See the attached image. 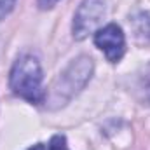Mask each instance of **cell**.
<instances>
[{
    "instance_id": "9c48e42d",
    "label": "cell",
    "mask_w": 150,
    "mask_h": 150,
    "mask_svg": "<svg viewBox=\"0 0 150 150\" xmlns=\"http://www.w3.org/2000/svg\"><path fill=\"white\" fill-rule=\"evenodd\" d=\"M38 5H40V9H51V7H54L59 0H37Z\"/></svg>"
},
{
    "instance_id": "6da1fadb",
    "label": "cell",
    "mask_w": 150,
    "mask_h": 150,
    "mask_svg": "<svg viewBox=\"0 0 150 150\" xmlns=\"http://www.w3.org/2000/svg\"><path fill=\"white\" fill-rule=\"evenodd\" d=\"M93 70L94 65L89 56H79L77 59H74L58 75V79L51 86V91L45 94L47 107L59 108L67 105L77 93H80L87 86V82L93 77Z\"/></svg>"
},
{
    "instance_id": "52a82bcc",
    "label": "cell",
    "mask_w": 150,
    "mask_h": 150,
    "mask_svg": "<svg viewBox=\"0 0 150 150\" xmlns=\"http://www.w3.org/2000/svg\"><path fill=\"white\" fill-rule=\"evenodd\" d=\"M47 150H68V145H67V138L63 134H56L51 138L49 145H47Z\"/></svg>"
},
{
    "instance_id": "3957f363",
    "label": "cell",
    "mask_w": 150,
    "mask_h": 150,
    "mask_svg": "<svg viewBox=\"0 0 150 150\" xmlns=\"http://www.w3.org/2000/svg\"><path fill=\"white\" fill-rule=\"evenodd\" d=\"M103 18H105L103 0H84L74 16V25H72L74 37L77 40H84L98 28Z\"/></svg>"
},
{
    "instance_id": "5b68a950",
    "label": "cell",
    "mask_w": 150,
    "mask_h": 150,
    "mask_svg": "<svg viewBox=\"0 0 150 150\" xmlns=\"http://www.w3.org/2000/svg\"><path fill=\"white\" fill-rule=\"evenodd\" d=\"M131 26L134 32V38L143 44L149 45L150 44V12L140 11L131 18Z\"/></svg>"
},
{
    "instance_id": "30bf717a",
    "label": "cell",
    "mask_w": 150,
    "mask_h": 150,
    "mask_svg": "<svg viewBox=\"0 0 150 150\" xmlns=\"http://www.w3.org/2000/svg\"><path fill=\"white\" fill-rule=\"evenodd\" d=\"M26 150H47V149H45L44 143H37V145H32L30 149H26Z\"/></svg>"
},
{
    "instance_id": "ba28073f",
    "label": "cell",
    "mask_w": 150,
    "mask_h": 150,
    "mask_svg": "<svg viewBox=\"0 0 150 150\" xmlns=\"http://www.w3.org/2000/svg\"><path fill=\"white\" fill-rule=\"evenodd\" d=\"M14 4L16 0H0V21L14 9Z\"/></svg>"
},
{
    "instance_id": "8992f818",
    "label": "cell",
    "mask_w": 150,
    "mask_h": 150,
    "mask_svg": "<svg viewBox=\"0 0 150 150\" xmlns=\"http://www.w3.org/2000/svg\"><path fill=\"white\" fill-rule=\"evenodd\" d=\"M134 93L143 105L150 107V63L138 70L134 79Z\"/></svg>"
},
{
    "instance_id": "277c9868",
    "label": "cell",
    "mask_w": 150,
    "mask_h": 150,
    "mask_svg": "<svg viewBox=\"0 0 150 150\" xmlns=\"http://www.w3.org/2000/svg\"><path fill=\"white\" fill-rule=\"evenodd\" d=\"M94 44L96 47H100L107 59L110 63H117L122 59L124 52H126V37H124V32L119 25L110 23L103 28H100L96 33H94Z\"/></svg>"
},
{
    "instance_id": "7a4b0ae2",
    "label": "cell",
    "mask_w": 150,
    "mask_h": 150,
    "mask_svg": "<svg viewBox=\"0 0 150 150\" xmlns=\"http://www.w3.org/2000/svg\"><path fill=\"white\" fill-rule=\"evenodd\" d=\"M9 84L16 96L33 105L45 101V91L42 87V67L32 54H23L16 59L9 75Z\"/></svg>"
}]
</instances>
